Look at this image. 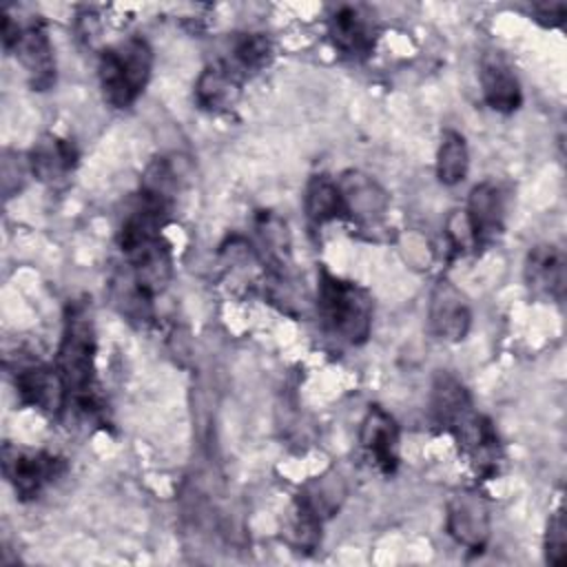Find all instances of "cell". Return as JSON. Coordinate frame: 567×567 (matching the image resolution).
<instances>
[{
  "mask_svg": "<svg viewBox=\"0 0 567 567\" xmlns=\"http://www.w3.org/2000/svg\"><path fill=\"white\" fill-rule=\"evenodd\" d=\"M470 323L472 312L465 295L450 279H439L430 297V328L434 337L456 343L465 339Z\"/></svg>",
  "mask_w": 567,
  "mask_h": 567,
  "instance_id": "11",
  "label": "cell"
},
{
  "mask_svg": "<svg viewBox=\"0 0 567 567\" xmlns=\"http://www.w3.org/2000/svg\"><path fill=\"white\" fill-rule=\"evenodd\" d=\"M478 78H481L483 97L489 109L498 113H514L520 106L523 93H520L518 78L501 53L483 55Z\"/></svg>",
  "mask_w": 567,
  "mask_h": 567,
  "instance_id": "16",
  "label": "cell"
},
{
  "mask_svg": "<svg viewBox=\"0 0 567 567\" xmlns=\"http://www.w3.org/2000/svg\"><path fill=\"white\" fill-rule=\"evenodd\" d=\"M567 558V538H565V516L563 509L554 512L549 523H547V534H545V560L549 565H565Z\"/></svg>",
  "mask_w": 567,
  "mask_h": 567,
  "instance_id": "24",
  "label": "cell"
},
{
  "mask_svg": "<svg viewBox=\"0 0 567 567\" xmlns=\"http://www.w3.org/2000/svg\"><path fill=\"white\" fill-rule=\"evenodd\" d=\"M312 514H317L321 520L332 516L341 501H343V485L339 476H321L312 481L299 496H297Z\"/></svg>",
  "mask_w": 567,
  "mask_h": 567,
  "instance_id": "23",
  "label": "cell"
},
{
  "mask_svg": "<svg viewBox=\"0 0 567 567\" xmlns=\"http://www.w3.org/2000/svg\"><path fill=\"white\" fill-rule=\"evenodd\" d=\"M131 266V279L135 288L153 299L157 292H162L171 277H173V259H171V246L157 237H148L144 241H137L128 250H124Z\"/></svg>",
  "mask_w": 567,
  "mask_h": 567,
  "instance_id": "8",
  "label": "cell"
},
{
  "mask_svg": "<svg viewBox=\"0 0 567 567\" xmlns=\"http://www.w3.org/2000/svg\"><path fill=\"white\" fill-rule=\"evenodd\" d=\"M346 215L359 224H377L388 210L385 190L368 175L359 171H348L337 179Z\"/></svg>",
  "mask_w": 567,
  "mask_h": 567,
  "instance_id": "15",
  "label": "cell"
},
{
  "mask_svg": "<svg viewBox=\"0 0 567 567\" xmlns=\"http://www.w3.org/2000/svg\"><path fill=\"white\" fill-rule=\"evenodd\" d=\"M447 534L470 551H483L489 538V509L476 492H458L447 503Z\"/></svg>",
  "mask_w": 567,
  "mask_h": 567,
  "instance_id": "9",
  "label": "cell"
},
{
  "mask_svg": "<svg viewBox=\"0 0 567 567\" xmlns=\"http://www.w3.org/2000/svg\"><path fill=\"white\" fill-rule=\"evenodd\" d=\"M465 219L472 230L474 248L492 244L505 224V190L496 182H481L470 190Z\"/></svg>",
  "mask_w": 567,
  "mask_h": 567,
  "instance_id": "10",
  "label": "cell"
},
{
  "mask_svg": "<svg viewBox=\"0 0 567 567\" xmlns=\"http://www.w3.org/2000/svg\"><path fill=\"white\" fill-rule=\"evenodd\" d=\"M328 35L343 58L361 62L374 49L377 22L365 7L341 4L328 20Z\"/></svg>",
  "mask_w": 567,
  "mask_h": 567,
  "instance_id": "6",
  "label": "cell"
},
{
  "mask_svg": "<svg viewBox=\"0 0 567 567\" xmlns=\"http://www.w3.org/2000/svg\"><path fill=\"white\" fill-rule=\"evenodd\" d=\"M430 410H432L434 423L447 432H452L467 414L474 412L465 385L447 372H441L434 379Z\"/></svg>",
  "mask_w": 567,
  "mask_h": 567,
  "instance_id": "19",
  "label": "cell"
},
{
  "mask_svg": "<svg viewBox=\"0 0 567 567\" xmlns=\"http://www.w3.org/2000/svg\"><path fill=\"white\" fill-rule=\"evenodd\" d=\"M4 51L13 53L22 64L33 91H47L55 84V55L42 20L20 24L9 13L2 20Z\"/></svg>",
  "mask_w": 567,
  "mask_h": 567,
  "instance_id": "4",
  "label": "cell"
},
{
  "mask_svg": "<svg viewBox=\"0 0 567 567\" xmlns=\"http://www.w3.org/2000/svg\"><path fill=\"white\" fill-rule=\"evenodd\" d=\"M2 470L18 498L33 501L51 483L64 476L66 461L51 452L22 450L7 443L2 450Z\"/></svg>",
  "mask_w": 567,
  "mask_h": 567,
  "instance_id": "5",
  "label": "cell"
},
{
  "mask_svg": "<svg viewBox=\"0 0 567 567\" xmlns=\"http://www.w3.org/2000/svg\"><path fill=\"white\" fill-rule=\"evenodd\" d=\"M153 71V49L144 38H126L106 47L97 60L104 100L115 109H128L144 93Z\"/></svg>",
  "mask_w": 567,
  "mask_h": 567,
  "instance_id": "3",
  "label": "cell"
},
{
  "mask_svg": "<svg viewBox=\"0 0 567 567\" xmlns=\"http://www.w3.org/2000/svg\"><path fill=\"white\" fill-rule=\"evenodd\" d=\"M525 284L540 301H558L565 292V259L551 244L534 246L525 261Z\"/></svg>",
  "mask_w": 567,
  "mask_h": 567,
  "instance_id": "14",
  "label": "cell"
},
{
  "mask_svg": "<svg viewBox=\"0 0 567 567\" xmlns=\"http://www.w3.org/2000/svg\"><path fill=\"white\" fill-rule=\"evenodd\" d=\"M241 91V75L235 66L228 62H215L208 64L195 84V102L204 111H226L230 109Z\"/></svg>",
  "mask_w": 567,
  "mask_h": 567,
  "instance_id": "18",
  "label": "cell"
},
{
  "mask_svg": "<svg viewBox=\"0 0 567 567\" xmlns=\"http://www.w3.org/2000/svg\"><path fill=\"white\" fill-rule=\"evenodd\" d=\"M452 434L478 474L494 476L498 472L503 454L498 434L489 419L472 412L452 430Z\"/></svg>",
  "mask_w": 567,
  "mask_h": 567,
  "instance_id": "12",
  "label": "cell"
},
{
  "mask_svg": "<svg viewBox=\"0 0 567 567\" xmlns=\"http://www.w3.org/2000/svg\"><path fill=\"white\" fill-rule=\"evenodd\" d=\"M272 60V42L264 33H241L233 44V62L237 71L255 73Z\"/></svg>",
  "mask_w": 567,
  "mask_h": 567,
  "instance_id": "22",
  "label": "cell"
},
{
  "mask_svg": "<svg viewBox=\"0 0 567 567\" xmlns=\"http://www.w3.org/2000/svg\"><path fill=\"white\" fill-rule=\"evenodd\" d=\"M359 439L383 474H392L399 467V425L381 405L368 408Z\"/></svg>",
  "mask_w": 567,
  "mask_h": 567,
  "instance_id": "13",
  "label": "cell"
},
{
  "mask_svg": "<svg viewBox=\"0 0 567 567\" xmlns=\"http://www.w3.org/2000/svg\"><path fill=\"white\" fill-rule=\"evenodd\" d=\"M31 175L49 186H60L73 173L78 164V151L73 142L58 135H42L29 153Z\"/></svg>",
  "mask_w": 567,
  "mask_h": 567,
  "instance_id": "17",
  "label": "cell"
},
{
  "mask_svg": "<svg viewBox=\"0 0 567 567\" xmlns=\"http://www.w3.org/2000/svg\"><path fill=\"white\" fill-rule=\"evenodd\" d=\"M470 168V153L465 137L458 131L447 128L441 137V146L436 153V177L445 186H454L465 179Z\"/></svg>",
  "mask_w": 567,
  "mask_h": 567,
  "instance_id": "21",
  "label": "cell"
},
{
  "mask_svg": "<svg viewBox=\"0 0 567 567\" xmlns=\"http://www.w3.org/2000/svg\"><path fill=\"white\" fill-rule=\"evenodd\" d=\"M303 208H306L308 219L315 226H321L326 221L343 217L346 208H343V197H341L339 184L328 175L310 177V182L306 186Z\"/></svg>",
  "mask_w": 567,
  "mask_h": 567,
  "instance_id": "20",
  "label": "cell"
},
{
  "mask_svg": "<svg viewBox=\"0 0 567 567\" xmlns=\"http://www.w3.org/2000/svg\"><path fill=\"white\" fill-rule=\"evenodd\" d=\"M532 11L540 24L558 27L565 20L567 7H565V2H540V4H534Z\"/></svg>",
  "mask_w": 567,
  "mask_h": 567,
  "instance_id": "25",
  "label": "cell"
},
{
  "mask_svg": "<svg viewBox=\"0 0 567 567\" xmlns=\"http://www.w3.org/2000/svg\"><path fill=\"white\" fill-rule=\"evenodd\" d=\"M13 385L22 405L35 408L49 416H58L69 403L60 372L40 361L22 363L16 370Z\"/></svg>",
  "mask_w": 567,
  "mask_h": 567,
  "instance_id": "7",
  "label": "cell"
},
{
  "mask_svg": "<svg viewBox=\"0 0 567 567\" xmlns=\"http://www.w3.org/2000/svg\"><path fill=\"white\" fill-rule=\"evenodd\" d=\"M95 323L91 303L75 299L66 306L62 339L55 357V370L66 388L69 403L78 410L97 412V385H95Z\"/></svg>",
  "mask_w": 567,
  "mask_h": 567,
  "instance_id": "1",
  "label": "cell"
},
{
  "mask_svg": "<svg viewBox=\"0 0 567 567\" xmlns=\"http://www.w3.org/2000/svg\"><path fill=\"white\" fill-rule=\"evenodd\" d=\"M319 323L337 341L359 346L372 330V299L357 284L321 268L317 279Z\"/></svg>",
  "mask_w": 567,
  "mask_h": 567,
  "instance_id": "2",
  "label": "cell"
}]
</instances>
